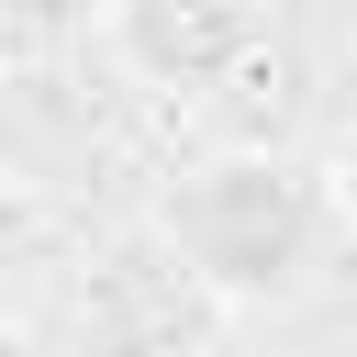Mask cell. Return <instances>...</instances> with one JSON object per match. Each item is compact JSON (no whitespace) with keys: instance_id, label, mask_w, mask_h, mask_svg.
<instances>
[{"instance_id":"6da1fadb","label":"cell","mask_w":357,"mask_h":357,"mask_svg":"<svg viewBox=\"0 0 357 357\" xmlns=\"http://www.w3.org/2000/svg\"><path fill=\"white\" fill-rule=\"evenodd\" d=\"M167 245L201 290L279 301L346 245V212H335V178H312L290 156H212L167 190Z\"/></svg>"},{"instance_id":"7a4b0ae2","label":"cell","mask_w":357,"mask_h":357,"mask_svg":"<svg viewBox=\"0 0 357 357\" xmlns=\"http://www.w3.org/2000/svg\"><path fill=\"white\" fill-rule=\"evenodd\" d=\"M100 45L145 100H223L268 56V0H112Z\"/></svg>"},{"instance_id":"3957f363","label":"cell","mask_w":357,"mask_h":357,"mask_svg":"<svg viewBox=\"0 0 357 357\" xmlns=\"http://www.w3.org/2000/svg\"><path fill=\"white\" fill-rule=\"evenodd\" d=\"M100 11H112V0H0V33H22V45H67V33H100Z\"/></svg>"},{"instance_id":"277c9868","label":"cell","mask_w":357,"mask_h":357,"mask_svg":"<svg viewBox=\"0 0 357 357\" xmlns=\"http://www.w3.org/2000/svg\"><path fill=\"white\" fill-rule=\"evenodd\" d=\"M335 212H346V245H357V145H346V167H335Z\"/></svg>"},{"instance_id":"5b68a950","label":"cell","mask_w":357,"mask_h":357,"mask_svg":"<svg viewBox=\"0 0 357 357\" xmlns=\"http://www.w3.org/2000/svg\"><path fill=\"white\" fill-rule=\"evenodd\" d=\"M0 268H11V212H0Z\"/></svg>"}]
</instances>
